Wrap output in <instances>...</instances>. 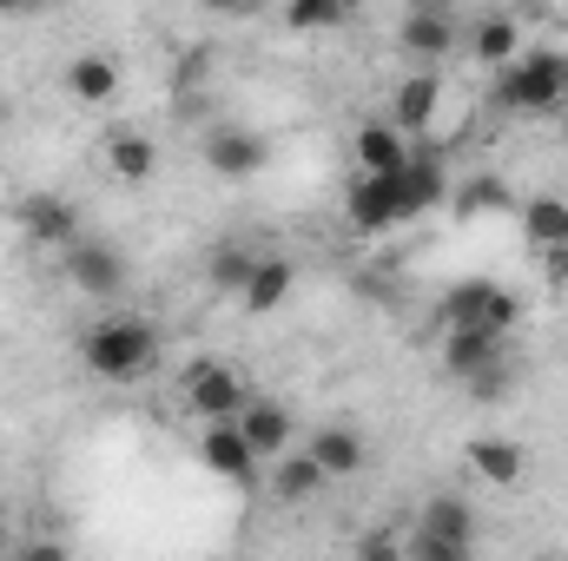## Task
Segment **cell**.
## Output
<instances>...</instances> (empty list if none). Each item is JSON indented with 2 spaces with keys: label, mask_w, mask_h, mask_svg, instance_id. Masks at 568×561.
<instances>
[{
  "label": "cell",
  "mask_w": 568,
  "mask_h": 561,
  "mask_svg": "<svg viewBox=\"0 0 568 561\" xmlns=\"http://www.w3.org/2000/svg\"><path fill=\"white\" fill-rule=\"evenodd\" d=\"M397 185H404V212L410 218H424V212H436L443 205V159H429V152H410V165L397 172Z\"/></svg>",
  "instance_id": "obj_22"
},
{
  "label": "cell",
  "mask_w": 568,
  "mask_h": 561,
  "mask_svg": "<svg viewBox=\"0 0 568 561\" xmlns=\"http://www.w3.org/2000/svg\"><path fill=\"white\" fill-rule=\"evenodd\" d=\"M199 462H205L212 476H225V482H239V489H252V482L265 476V462L252 456V442L239 436V422H212V429L199 436Z\"/></svg>",
  "instance_id": "obj_8"
},
{
  "label": "cell",
  "mask_w": 568,
  "mask_h": 561,
  "mask_svg": "<svg viewBox=\"0 0 568 561\" xmlns=\"http://www.w3.org/2000/svg\"><path fill=\"white\" fill-rule=\"evenodd\" d=\"M179 397H185V410L205 422H239L245 417V377L232 370V364H219V357H199V364H185V384H179Z\"/></svg>",
  "instance_id": "obj_4"
},
{
  "label": "cell",
  "mask_w": 568,
  "mask_h": 561,
  "mask_svg": "<svg viewBox=\"0 0 568 561\" xmlns=\"http://www.w3.org/2000/svg\"><path fill=\"white\" fill-rule=\"evenodd\" d=\"M568 100V53H523L496 73V106L503 113H556Z\"/></svg>",
  "instance_id": "obj_3"
},
{
  "label": "cell",
  "mask_w": 568,
  "mask_h": 561,
  "mask_svg": "<svg viewBox=\"0 0 568 561\" xmlns=\"http://www.w3.org/2000/svg\"><path fill=\"white\" fill-rule=\"evenodd\" d=\"M549 265H556V284H562V290H568V252H556Z\"/></svg>",
  "instance_id": "obj_31"
},
{
  "label": "cell",
  "mask_w": 568,
  "mask_h": 561,
  "mask_svg": "<svg viewBox=\"0 0 568 561\" xmlns=\"http://www.w3.org/2000/svg\"><path fill=\"white\" fill-rule=\"evenodd\" d=\"M13 218H20V232H27L33 245H53V252H73V245H80V212H73L60 192H20Z\"/></svg>",
  "instance_id": "obj_5"
},
{
  "label": "cell",
  "mask_w": 568,
  "mask_h": 561,
  "mask_svg": "<svg viewBox=\"0 0 568 561\" xmlns=\"http://www.w3.org/2000/svg\"><path fill=\"white\" fill-rule=\"evenodd\" d=\"M239 436L252 442V456H258V462H278L284 449H291V410H284V404H245Z\"/></svg>",
  "instance_id": "obj_16"
},
{
  "label": "cell",
  "mask_w": 568,
  "mask_h": 561,
  "mask_svg": "<svg viewBox=\"0 0 568 561\" xmlns=\"http://www.w3.org/2000/svg\"><path fill=\"white\" fill-rule=\"evenodd\" d=\"M364 456H371V449H364V436H357L351 422H324V429L311 436V462H317L331 482L357 476V469H364Z\"/></svg>",
  "instance_id": "obj_13"
},
{
  "label": "cell",
  "mask_w": 568,
  "mask_h": 561,
  "mask_svg": "<svg viewBox=\"0 0 568 561\" xmlns=\"http://www.w3.org/2000/svg\"><path fill=\"white\" fill-rule=\"evenodd\" d=\"M13 561H67V549H60V542H27Z\"/></svg>",
  "instance_id": "obj_30"
},
{
  "label": "cell",
  "mask_w": 568,
  "mask_h": 561,
  "mask_svg": "<svg viewBox=\"0 0 568 561\" xmlns=\"http://www.w3.org/2000/svg\"><path fill=\"white\" fill-rule=\"evenodd\" d=\"M324 482H331V476L311 462V449H297V456L284 449L278 462H272V489H278V502H311Z\"/></svg>",
  "instance_id": "obj_23"
},
{
  "label": "cell",
  "mask_w": 568,
  "mask_h": 561,
  "mask_svg": "<svg viewBox=\"0 0 568 561\" xmlns=\"http://www.w3.org/2000/svg\"><path fill=\"white\" fill-rule=\"evenodd\" d=\"M469 502L463 496H429L424 516H417V536L424 542H443V549H469Z\"/></svg>",
  "instance_id": "obj_19"
},
{
  "label": "cell",
  "mask_w": 568,
  "mask_h": 561,
  "mask_svg": "<svg viewBox=\"0 0 568 561\" xmlns=\"http://www.w3.org/2000/svg\"><path fill=\"white\" fill-rule=\"evenodd\" d=\"M516 198H509V185L496 178V172H483V178H469V185H456L449 192V212L456 218H489V212H509Z\"/></svg>",
  "instance_id": "obj_25"
},
{
  "label": "cell",
  "mask_w": 568,
  "mask_h": 561,
  "mask_svg": "<svg viewBox=\"0 0 568 561\" xmlns=\"http://www.w3.org/2000/svg\"><path fill=\"white\" fill-rule=\"evenodd\" d=\"M344 20H351L344 0H291V7H284V27H291V33H337Z\"/></svg>",
  "instance_id": "obj_26"
},
{
  "label": "cell",
  "mask_w": 568,
  "mask_h": 561,
  "mask_svg": "<svg viewBox=\"0 0 568 561\" xmlns=\"http://www.w3.org/2000/svg\"><path fill=\"white\" fill-rule=\"evenodd\" d=\"M357 178H397L404 165H410V140L390 126V120H371V126H357Z\"/></svg>",
  "instance_id": "obj_12"
},
{
  "label": "cell",
  "mask_w": 568,
  "mask_h": 561,
  "mask_svg": "<svg viewBox=\"0 0 568 561\" xmlns=\"http://www.w3.org/2000/svg\"><path fill=\"white\" fill-rule=\"evenodd\" d=\"M67 284L80 290V297H120L126 290V258L106 245V238H80L73 252H67Z\"/></svg>",
  "instance_id": "obj_6"
},
{
  "label": "cell",
  "mask_w": 568,
  "mask_h": 561,
  "mask_svg": "<svg viewBox=\"0 0 568 561\" xmlns=\"http://www.w3.org/2000/svg\"><path fill=\"white\" fill-rule=\"evenodd\" d=\"M436 106H443V73L417 67V73H404L397 93H390V126L410 140V133H424L429 120H436Z\"/></svg>",
  "instance_id": "obj_11"
},
{
  "label": "cell",
  "mask_w": 568,
  "mask_h": 561,
  "mask_svg": "<svg viewBox=\"0 0 568 561\" xmlns=\"http://www.w3.org/2000/svg\"><path fill=\"white\" fill-rule=\"evenodd\" d=\"M252 265H258L252 252H239V245H219V252H212V284L245 297V284H252Z\"/></svg>",
  "instance_id": "obj_27"
},
{
  "label": "cell",
  "mask_w": 568,
  "mask_h": 561,
  "mask_svg": "<svg viewBox=\"0 0 568 561\" xmlns=\"http://www.w3.org/2000/svg\"><path fill=\"white\" fill-rule=\"evenodd\" d=\"M357 561H410V555H404V542H397L390 529H371V536L357 542Z\"/></svg>",
  "instance_id": "obj_29"
},
{
  "label": "cell",
  "mask_w": 568,
  "mask_h": 561,
  "mask_svg": "<svg viewBox=\"0 0 568 561\" xmlns=\"http://www.w3.org/2000/svg\"><path fill=\"white\" fill-rule=\"evenodd\" d=\"M397 47L417 53V60H436V53L456 47V20H449L443 7H410V13L397 20Z\"/></svg>",
  "instance_id": "obj_15"
},
{
  "label": "cell",
  "mask_w": 568,
  "mask_h": 561,
  "mask_svg": "<svg viewBox=\"0 0 568 561\" xmlns=\"http://www.w3.org/2000/svg\"><path fill=\"white\" fill-rule=\"evenodd\" d=\"M463 462H469L483 482H496V489H516V482H523V469H529L523 442H509V436H476V442L463 449Z\"/></svg>",
  "instance_id": "obj_14"
},
{
  "label": "cell",
  "mask_w": 568,
  "mask_h": 561,
  "mask_svg": "<svg viewBox=\"0 0 568 561\" xmlns=\"http://www.w3.org/2000/svg\"><path fill=\"white\" fill-rule=\"evenodd\" d=\"M80 357L100 384H140L159 364V330L145 317H100L87 337H80Z\"/></svg>",
  "instance_id": "obj_1"
},
{
  "label": "cell",
  "mask_w": 568,
  "mask_h": 561,
  "mask_svg": "<svg viewBox=\"0 0 568 561\" xmlns=\"http://www.w3.org/2000/svg\"><path fill=\"white\" fill-rule=\"evenodd\" d=\"M469 53L483 60V67H509V60H523V27H516V13H483L476 20V33H469Z\"/></svg>",
  "instance_id": "obj_17"
},
{
  "label": "cell",
  "mask_w": 568,
  "mask_h": 561,
  "mask_svg": "<svg viewBox=\"0 0 568 561\" xmlns=\"http://www.w3.org/2000/svg\"><path fill=\"white\" fill-rule=\"evenodd\" d=\"M291 284H297V265H291V258H278V252H265V258L252 265V284H245V310H252V317L278 310L284 297H291Z\"/></svg>",
  "instance_id": "obj_20"
},
{
  "label": "cell",
  "mask_w": 568,
  "mask_h": 561,
  "mask_svg": "<svg viewBox=\"0 0 568 561\" xmlns=\"http://www.w3.org/2000/svg\"><path fill=\"white\" fill-rule=\"evenodd\" d=\"M67 93H73L80 106H106V100L120 93V67H113L106 53H73V60H67Z\"/></svg>",
  "instance_id": "obj_18"
},
{
  "label": "cell",
  "mask_w": 568,
  "mask_h": 561,
  "mask_svg": "<svg viewBox=\"0 0 568 561\" xmlns=\"http://www.w3.org/2000/svg\"><path fill=\"white\" fill-rule=\"evenodd\" d=\"M516 317H523V297L496 278H463L436 297V324H443V330H489V337H509Z\"/></svg>",
  "instance_id": "obj_2"
},
{
  "label": "cell",
  "mask_w": 568,
  "mask_h": 561,
  "mask_svg": "<svg viewBox=\"0 0 568 561\" xmlns=\"http://www.w3.org/2000/svg\"><path fill=\"white\" fill-rule=\"evenodd\" d=\"M205 73H212V53H205V47H192V53H185V60L172 67V93H192V86H199Z\"/></svg>",
  "instance_id": "obj_28"
},
{
  "label": "cell",
  "mask_w": 568,
  "mask_h": 561,
  "mask_svg": "<svg viewBox=\"0 0 568 561\" xmlns=\"http://www.w3.org/2000/svg\"><path fill=\"white\" fill-rule=\"evenodd\" d=\"M344 212H351V225H357L364 238H384V232L410 225V212H404V185H397V178H357L351 198H344Z\"/></svg>",
  "instance_id": "obj_7"
},
{
  "label": "cell",
  "mask_w": 568,
  "mask_h": 561,
  "mask_svg": "<svg viewBox=\"0 0 568 561\" xmlns=\"http://www.w3.org/2000/svg\"><path fill=\"white\" fill-rule=\"evenodd\" d=\"M265 159H272V145L252 126H212L205 133V165L219 178H252V172H265Z\"/></svg>",
  "instance_id": "obj_9"
},
{
  "label": "cell",
  "mask_w": 568,
  "mask_h": 561,
  "mask_svg": "<svg viewBox=\"0 0 568 561\" xmlns=\"http://www.w3.org/2000/svg\"><path fill=\"white\" fill-rule=\"evenodd\" d=\"M489 370H509L503 337H489V330H443V377L476 384V377H489Z\"/></svg>",
  "instance_id": "obj_10"
},
{
  "label": "cell",
  "mask_w": 568,
  "mask_h": 561,
  "mask_svg": "<svg viewBox=\"0 0 568 561\" xmlns=\"http://www.w3.org/2000/svg\"><path fill=\"white\" fill-rule=\"evenodd\" d=\"M523 232H529V245L536 252H568V198H556V192H542V198H529L523 205Z\"/></svg>",
  "instance_id": "obj_21"
},
{
  "label": "cell",
  "mask_w": 568,
  "mask_h": 561,
  "mask_svg": "<svg viewBox=\"0 0 568 561\" xmlns=\"http://www.w3.org/2000/svg\"><path fill=\"white\" fill-rule=\"evenodd\" d=\"M106 172L126 178V185H140V178L159 172V145L145 140V133H113V140H106Z\"/></svg>",
  "instance_id": "obj_24"
}]
</instances>
